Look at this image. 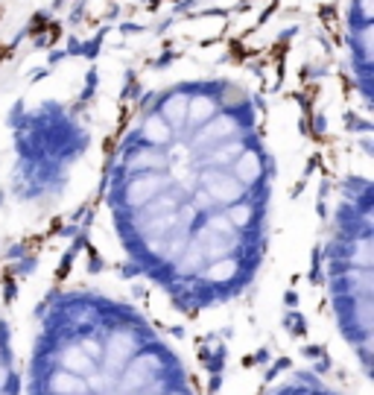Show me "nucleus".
<instances>
[{"mask_svg": "<svg viewBox=\"0 0 374 395\" xmlns=\"http://www.w3.org/2000/svg\"><path fill=\"white\" fill-rule=\"evenodd\" d=\"M263 395H345L336 390L334 384H328L325 378L313 375V372H293L287 378H281L278 384H272Z\"/></svg>", "mask_w": 374, "mask_h": 395, "instance_id": "nucleus-4", "label": "nucleus"}, {"mask_svg": "<svg viewBox=\"0 0 374 395\" xmlns=\"http://www.w3.org/2000/svg\"><path fill=\"white\" fill-rule=\"evenodd\" d=\"M23 395H199L184 357L129 302L64 290L41 313Z\"/></svg>", "mask_w": 374, "mask_h": 395, "instance_id": "nucleus-2", "label": "nucleus"}, {"mask_svg": "<svg viewBox=\"0 0 374 395\" xmlns=\"http://www.w3.org/2000/svg\"><path fill=\"white\" fill-rule=\"evenodd\" d=\"M0 395H23V363L15 352V337L3 316H0Z\"/></svg>", "mask_w": 374, "mask_h": 395, "instance_id": "nucleus-3", "label": "nucleus"}, {"mask_svg": "<svg viewBox=\"0 0 374 395\" xmlns=\"http://www.w3.org/2000/svg\"><path fill=\"white\" fill-rule=\"evenodd\" d=\"M257 120L255 97L225 79L208 120L167 123L146 100L117 144L105 182L117 240L178 311L240 299L263 264L275 158Z\"/></svg>", "mask_w": 374, "mask_h": 395, "instance_id": "nucleus-1", "label": "nucleus"}]
</instances>
